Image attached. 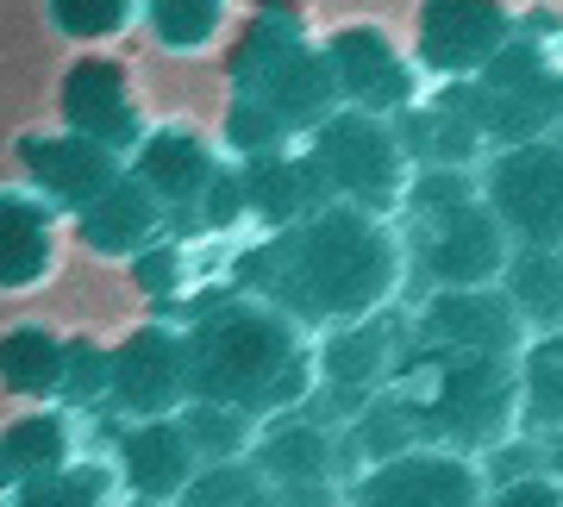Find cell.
Returning <instances> with one entry per match:
<instances>
[{
	"instance_id": "obj_1",
	"label": "cell",
	"mask_w": 563,
	"mask_h": 507,
	"mask_svg": "<svg viewBox=\"0 0 563 507\" xmlns=\"http://www.w3.org/2000/svg\"><path fill=\"white\" fill-rule=\"evenodd\" d=\"M239 295H257L301 332L369 320L401 301L407 288V244L395 220H376L363 207H313L307 220L282 225L244 251L232 269Z\"/></svg>"
},
{
	"instance_id": "obj_2",
	"label": "cell",
	"mask_w": 563,
	"mask_h": 507,
	"mask_svg": "<svg viewBox=\"0 0 563 507\" xmlns=\"http://www.w3.org/2000/svg\"><path fill=\"white\" fill-rule=\"evenodd\" d=\"M181 351L188 401L239 407L257 427L313 401V339L257 295L201 301L181 332Z\"/></svg>"
},
{
	"instance_id": "obj_3",
	"label": "cell",
	"mask_w": 563,
	"mask_h": 507,
	"mask_svg": "<svg viewBox=\"0 0 563 507\" xmlns=\"http://www.w3.org/2000/svg\"><path fill=\"white\" fill-rule=\"evenodd\" d=\"M383 388L420 445L457 458H488L520 432V357H457L407 339Z\"/></svg>"
},
{
	"instance_id": "obj_4",
	"label": "cell",
	"mask_w": 563,
	"mask_h": 507,
	"mask_svg": "<svg viewBox=\"0 0 563 507\" xmlns=\"http://www.w3.org/2000/svg\"><path fill=\"white\" fill-rule=\"evenodd\" d=\"M232 95L263 107V113L282 125V139H307L320 120L339 113L332 69H325V57L301 38V20H295L282 0H263L257 20L244 25L239 57H232Z\"/></svg>"
},
{
	"instance_id": "obj_5",
	"label": "cell",
	"mask_w": 563,
	"mask_h": 507,
	"mask_svg": "<svg viewBox=\"0 0 563 507\" xmlns=\"http://www.w3.org/2000/svg\"><path fill=\"white\" fill-rule=\"evenodd\" d=\"M451 88H457L463 113L476 120L488 151L558 139L563 132V57L544 51V44H532V38H520V32L470 81H451Z\"/></svg>"
},
{
	"instance_id": "obj_6",
	"label": "cell",
	"mask_w": 563,
	"mask_h": 507,
	"mask_svg": "<svg viewBox=\"0 0 563 507\" xmlns=\"http://www.w3.org/2000/svg\"><path fill=\"white\" fill-rule=\"evenodd\" d=\"M307 163L320 176L325 201L339 207H363L376 220H395L407 195V163L401 139H395V120H376V113H357V107H339L332 120H320L307 132Z\"/></svg>"
},
{
	"instance_id": "obj_7",
	"label": "cell",
	"mask_w": 563,
	"mask_h": 507,
	"mask_svg": "<svg viewBox=\"0 0 563 507\" xmlns=\"http://www.w3.org/2000/svg\"><path fill=\"white\" fill-rule=\"evenodd\" d=\"M476 183H483V207L501 220L514 244L563 251V139L488 151L476 163Z\"/></svg>"
},
{
	"instance_id": "obj_8",
	"label": "cell",
	"mask_w": 563,
	"mask_h": 507,
	"mask_svg": "<svg viewBox=\"0 0 563 507\" xmlns=\"http://www.w3.org/2000/svg\"><path fill=\"white\" fill-rule=\"evenodd\" d=\"M395 232L407 244V276L420 288H488L501 283L507 257H514V239L501 232V220L483 201H470L426 225H395Z\"/></svg>"
},
{
	"instance_id": "obj_9",
	"label": "cell",
	"mask_w": 563,
	"mask_h": 507,
	"mask_svg": "<svg viewBox=\"0 0 563 507\" xmlns=\"http://www.w3.org/2000/svg\"><path fill=\"white\" fill-rule=\"evenodd\" d=\"M320 57L332 69L339 107H357V113H376V120H401L407 107L426 95L420 63L407 57L383 25H339L320 44Z\"/></svg>"
},
{
	"instance_id": "obj_10",
	"label": "cell",
	"mask_w": 563,
	"mask_h": 507,
	"mask_svg": "<svg viewBox=\"0 0 563 507\" xmlns=\"http://www.w3.org/2000/svg\"><path fill=\"white\" fill-rule=\"evenodd\" d=\"M401 345H407V326H401L395 307L369 313V320L332 326V332L313 339V395L339 401L332 414H325V427H344V420H351V414L388 383V370H395Z\"/></svg>"
},
{
	"instance_id": "obj_11",
	"label": "cell",
	"mask_w": 563,
	"mask_h": 507,
	"mask_svg": "<svg viewBox=\"0 0 563 507\" xmlns=\"http://www.w3.org/2000/svg\"><path fill=\"white\" fill-rule=\"evenodd\" d=\"M407 339H420L432 351H457V357H520L532 345L526 320L501 295V283L488 288H426V301L407 320Z\"/></svg>"
},
{
	"instance_id": "obj_12",
	"label": "cell",
	"mask_w": 563,
	"mask_h": 507,
	"mask_svg": "<svg viewBox=\"0 0 563 507\" xmlns=\"http://www.w3.org/2000/svg\"><path fill=\"white\" fill-rule=\"evenodd\" d=\"M483 458H457L439 445H413L344 483V507H483Z\"/></svg>"
},
{
	"instance_id": "obj_13",
	"label": "cell",
	"mask_w": 563,
	"mask_h": 507,
	"mask_svg": "<svg viewBox=\"0 0 563 507\" xmlns=\"http://www.w3.org/2000/svg\"><path fill=\"white\" fill-rule=\"evenodd\" d=\"M520 32L507 0H420L413 13V63L426 81H470Z\"/></svg>"
},
{
	"instance_id": "obj_14",
	"label": "cell",
	"mask_w": 563,
	"mask_h": 507,
	"mask_svg": "<svg viewBox=\"0 0 563 507\" xmlns=\"http://www.w3.org/2000/svg\"><path fill=\"white\" fill-rule=\"evenodd\" d=\"M107 401L125 420H163L188 401V351L176 326H139L107 370Z\"/></svg>"
},
{
	"instance_id": "obj_15",
	"label": "cell",
	"mask_w": 563,
	"mask_h": 507,
	"mask_svg": "<svg viewBox=\"0 0 563 507\" xmlns=\"http://www.w3.org/2000/svg\"><path fill=\"white\" fill-rule=\"evenodd\" d=\"M63 132L101 144V151H113V157L139 151V139H144V101L132 95L125 63L81 57L76 69L63 76Z\"/></svg>"
},
{
	"instance_id": "obj_16",
	"label": "cell",
	"mask_w": 563,
	"mask_h": 507,
	"mask_svg": "<svg viewBox=\"0 0 563 507\" xmlns=\"http://www.w3.org/2000/svg\"><path fill=\"white\" fill-rule=\"evenodd\" d=\"M251 464L263 470L269 488H307V483H351L344 476V451H339V427H325L320 414H276L257 427Z\"/></svg>"
},
{
	"instance_id": "obj_17",
	"label": "cell",
	"mask_w": 563,
	"mask_h": 507,
	"mask_svg": "<svg viewBox=\"0 0 563 507\" xmlns=\"http://www.w3.org/2000/svg\"><path fill=\"white\" fill-rule=\"evenodd\" d=\"M132 176L157 195L169 220L188 225V220H195V207H201V195H207V183L220 176V157H213V144H207L201 132L169 125V132H144V139H139V163H132Z\"/></svg>"
},
{
	"instance_id": "obj_18",
	"label": "cell",
	"mask_w": 563,
	"mask_h": 507,
	"mask_svg": "<svg viewBox=\"0 0 563 507\" xmlns=\"http://www.w3.org/2000/svg\"><path fill=\"white\" fill-rule=\"evenodd\" d=\"M25 176H32V195H44L51 207H81L95 201L113 176H120V157L101 151V144L76 139V132H44V139H20Z\"/></svg>"
},
{
	"instance_id": "obj_19",
	"label": "cell",
	"mask_w": 563,
	"mask_h": 507,
	"mask_svg": "<svg viewBox=\"0 0 563 507\" xmlns=\"http://www.w3.org/2000/svg\"><path fill=\"white\" fill-rule=\"evenodd\" d=\"M195 470H201V458H195V445H188L181 420L176 414H163V420H132V427H125L113 476H120L139 502L169 507L181 488L195 483Z\"/></svg>"
},
{
	"instance_id": "obj_20",
	"label": "cell",
	"mask_w": 563,
	"mask_h": 507,
	"mask_svg": "<svg viewBox=\"0 0 563 507\" xmlns=\"http://www.w3.org/2000/svg\"><path fill=\"white\" fill-rule=\"evenodd\" d=\"M163 225H169L163 201L139 183V176H132V169H120V176H113V183H107L101 195L76 213L81 244H88V251H101V257H139L144 244L163 239Z\"/></svg>"
},
{
	"instance_id": "obj_21",
	"label": "cell",
	"mask_w": 563,
	"mask_h": 507,
	"mask_svg": "<svg viewBox=\"0 0 563 507\" xmlns=\"http://www.w3.org/2000/svg\"><path fill=\"white\" fill-rule=\"evenodd\" d=\"M395 139H401V151H407L413 169H476V163L488 157L483 132H476V120L463 113L451 81H444L432 101L407 107L401 120H395Z\"/></svg>"
},
{
	"instance_id": "obj_22",
	"label": "cell",
	"mask_w": 563,
	"mask_h": 507,
	"mask_svg": "<svg viewBox=\"0 0 563 507\" xmlns=\"http://www.w3.org/2000/svg\"><path fill=\"white\" fill-rule=\"evenodd\" d=\"M57 276V207L32 188H0V288L20 295Z\"/></svg>"
},
{
	"instance_id": "obj_23",
	"label": "cell",
	"mask_w": 563,
	"mask_h": 507,
	"mask_svg": "<svg viewBox=\"0 0 563 507\" xmlns=\"http://www.w3.org/2000/svg\"><path fill=\"white\" fill-rule=\"evenodd\" d=\"M239 176H244V213H251L263 232H282V225L307 220L313 207H332L320 176H313V163H307L301 151H295V157H288V151L251 157V163H239Z\"/></svg>"
},
{
	"instance_id": "obj_24",
	"label": "cell",
	"mask_w": 563,
	"mask_h": 507,
	"mask_svg": "<svg viewBox=\"0 0 563 507\" xmlns=\"http://www.w3.org/2000/svg\"><path fill=\"white\" fill-rule=\"evenodd\" d=\"M501 295L526 320L532 339L563 332V251L551 244H514V257L501 269Z\"/></svg>"
},
{
	"instance_id": "obj_25",
	"label": "cell",
	"mask_w": 563,
	"mask_h": 507,
	"mask_svg": "<svg viewBox=\"0 0 563 507\" xmlns=\"http://www.w3.org/2000/svg\"><path fill=\"white\" fill-rule=\"evenodd\" d=\"M63 364H69V345L51 326H13V332H0V388L7 395H20V401H57Z\"/></svg>"
},
{
	"instance_id": "obj_26",
	"label": "cell",
	"mask_w": 563,
	"mask_h": 507,
	"mask_svg": "<svg viewBox=\"0 0 563 507\" xmlns=\"http://www.w3.org/2000/svg\"><path fill=\"white\" fill-rule=\"evenodd\" d=\"M0 451H7V464H13L20 483L51 476V470H63L69 458H76V445H69V414H57V407H32V414H20L13 427L0 432Z\"/></svg>"
},
{
	"instance_id": "obj_27",
	"label": "cell",
	"mask_w": 563,
	"mask_h": 507,
	"mask_svg": "<svg viewBox=\"0 0 563 507\" xmlns=\"http://www.w3.org/2000/svg\"><path fill=\"white\" fill-rule=\"evenodd\" d=\"M176 420H181V432H188V445H195L201 464H239V458H251V445H257V420L239 414V407L181 401Z\"/></svg>"
},
{
	"instance_id": "obj_28",
	"label": "cell",
	"mask_w": 563,
	"mask_h": 507,
	"mask_svg": "<svg viewBox=\"0 0 563 507\" xmlns=\"http://www.w3.org/2000/svg\"><path fill=\"white\" fill-rule=\"evenodd\" d=\"M13 507H113V464H81L69 458L51 476L13 488Z\"/></svg>"
},
{
	"instance_id": "obj_29",
	"label": "cell",
	"mask_w": 563,
	"mask_h": 507,
	"mask_svg": "<svg viewBox=\"0 0 563 507\" xmlns=\"http://www.w3.org/2000/svg\"><path fill=\"white\" fill-rule=\"evenodd\" d=\"M139 7H144V25L157 32L163 51L188 57V51H207V44L220 38L232 0H139Z\"/></svg>"
},
{
	"instance_id": "obj_30",
	"label": "cell",
	"mask_w": 563,
	"mask_h": 507,
	"mask_svg": "<svg viewBox=\"0 0 563 507\" xmlns=\"http://www.w3.org/2000/svg\"><path fill=\"white\" fill-rule=\"evenodd\" d=\"M470 201H483L476 169H413V176H407V195H401L395 225L444 220V213H457V207H470Z\"/></svg>"
},
{
	"instance_id": "obj_31",
	"label": "cell",
	"mask_w": 563,
	"mask_h": 507,
	"mask_svg": "<svg viewBox=\"0 0 563 507\" xmlns=\"http://www.w3.org/2000/svg\"><path fill=\"white\" fill-rule=\"evenodd\" d=\"M169 507H269V483H263V470L251 458H239V464H201L195 483L181 488Z\"/></svg>"
},
{
	"instance_id": "obj_32",
	"label": "cell",
	"mask_w": 563,
	"mask_h": 507,
	"mask_svg": "<svg viewBox=\"0 0 563 507\" xmlns=\"http://www.w3.org/2000/svg\"><path fill=\"white\" fill-rule=\"evenodd\" d=\"M44 13H51V25L63 38L101 44V38H120L132 25V0H44Z\"/></svg>"
},
{
	"instance_id": "obj_33",
	"label": "cell",
	"mask_w": 563,
	"mask_h": 507,
	"mask_svg": "<svg viewBox=\"0 0 563 507\" xmlns=\"http://www.w3.org/2000/svg\"><path fill=\"white\" fill-rule=\"evenodd\" d=\"M251 213H244V176H239V163H220V176L207 183L201 207H195V220L188 225H201V232H232V225H244Z\"/></svg>"
},
{
	"instance_id": "obj_34",
	"label": "cell",
	"mask_w": 563,
	"mask_h": 507,
	"mask_svg": "<svg viewBox=\"0 0 563 507\" xmlns=\"http://www.w3.org/2000/svg\"><path fill=\"white\" fill-rule=\"evenodd\" d=\"M107 370H113V351L101 345H69V364H63V395L69 407H95L107 401Z\"/></svg>"
},
{
	"instance_id": "obj_35",
	"label": "cell",
	"mask_w": 563,
	"mask_h": 507,
	"mask_svg": "<svg viewBox=\"0 0 563 507\" xmlns=\"http://www.w3.org/2000/svg\"><path fill=\"white\" fill-rule=\"evenodd\" d=\"M483 507H563V483L551 476V470H526V476L488 483Z\"/></svg>"
},
{
	"instance_id": "obj_36",
	"label": "cell",
	"mask_w": 563,
	"mask_h": 507,
	"mask_svg": "<svg viewBox=\"0 0 563 507\" xmlns=\"http://www.w3.org/2000/svg\"><path fill=\"white\" fill-rule=\"evenodd\" d=\"M132 276H139V288L144 295H169V288L181 283V251L176 244H144L139 257H132Z\"/></svg>"
},
{
	"instance_id": "obj_37",
	"label": "cell",
	"mask_w": 563,
	"mask_h": 507,
	"mask_svg": "<svg viewBox=\"0 0 563 507\" xmlns=\"http://www.w3.org/2000/svg\"><path fill=\"white\" fill-rule=\"evenodd\" d=\"M544 458H551L544 470H551V476L563 483V432H551V439H544Z\"/></svg>"
},
{
	"instance_id": "obj_38",
	"label": "cell",
	"mask_w": 563,
	"mask_h": 507,
	"mask_svg": "<svg viewBox=\"0 0 563 507\" xmlns=\"http://www.w3.org/2000/svg\"><path fill=\"white\" fill-rule=\"evenodd\" d=\"M7 488H20V476H13V464H7V451H0V495Z\"/></svg>"
},
{
	"instance_id": "obj_39",
	"label": "cell",
	"mask_w": 563,
	"mask_h": 507,
	"mask_svg": "<svg viewBox=\"0 0 563 507\" xmlns=\"http://www.w3.org/2000/svg\"><path fill=\"white\" fill-rule=\"evenodd\" d=\"M132 507H157V502H139V495H132Z\"/></svg>"
}]
</instances>
